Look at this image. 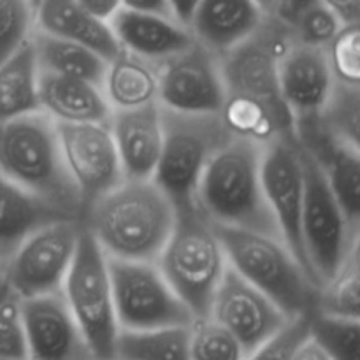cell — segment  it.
Instances as JSON below:
<instances>
[{
  "label": "cell",
  "mask_w": 360,
  "mask_h": 360,
  "mask_svg": "<svg viewBox=\"0 0 360 360\" xmlns=\"http://www.w3.org/2000/svg\"><path fill=\"white\" fill-rule=\"evenodd\" d=\"M294 41L313 48L326 49L333 42L343 23L340 18L320 0L306 6L288 21Z\"/></svg>",
  "instance_id": "obj_33"
},
{
  "label": "cell",
  "mask_w": 360,
  "mask_h": 360,
  "mask_svg": "<svg viewBox=\"0 0 360 360\" xmlns=\"http://www.w3.org/2000/svg\"><path fill=\"white\" fill-rule=\"evenodd\" d=\"M28 360L94 359L62 294L21 299Z\"/></svg>",
  "instance_id": "obj_17"
},
{
  "label": "cell",
  "mask_w": 360,
  "mask_h": 360,
  "mask_svg": "<svg viewBox=\"0 0 360 360\" xmlns=\"http://www.w3.org/2000/svg\"><path fill=\"white\" fill-rule=\"evenodd\" d=\"M0 357L28 360L21 299L7 285L0 290Z\"/></svg>",
  "instance_id": "obj_36"
},
{
  "label": "cell",
  "mask_w": 360,
  "mask_h": 360,
  "mask_svg": "<svg viewBox=\"0 0 360 360\" xmlns=\"http://www.w3.org/2000/svg\"><path fill=\"white\" fill-rule=\"evenodd\" d=\"M320 120L338 139L360 153V86L336 83Z\"/></svg>",
  "instance_id": "obj_31"
},
{
  "label": "cell",
  "mask_w": 360,
  "mask_h": 360,
  "mask_svg": "<svg viewBox=\"0 0 360 360\" xmlns=\"http://www.w3.org/2000/svg\"><path fill=\"white\" fill-rule=\"evenodd\" d=\"M269 14H278V0H257Z\"/></svg>",
  "instance_id": "obj_45"
},
{
  "label": "cell",
  "mask_w": 360,
  "mask_h": 360,
  "mask_svg": "<svg viewBox=\"0 0 360 360\" xmlns=\"http://www.w3.org/2000/svg\"><path fill=\"white\" fill-rule=\"evenodd\" d=\"M109 129L125 179H153L164 146L160 104L112 111Z\"/></svg>",
  "instance_id": "obj_19"
},
{
  "label": "cell",
  "mask_w": 360,
  "mask_h": 360,
  "mask_svg": "<svg viewBox=\"0 0 360 360\" xmlns=\"http://www.w3.org/2000/svg\"><path fill=\"white\" fill-rule=\"evenodd\" d=\"M39 2H41V0H32V4H34V7H37Z\"/></svg>",
  "instance_id": "obj_48"
},
{
  "label": "cell",
  "mask_w": 360,
  "mask_h": 360,
  "mask_svg": "<svg viewBox=\"0 0 360 360\" xmlns=\"http://www.w3.org/2000/svg\"><path fill=\"white\" fill-rule=\"evenodd\" d=\"M35 30L86 46L108 62L122 51L111 25L84 11L76 0H41L35 7Z\"/></svg>",
  "instance_id": "obj_23"
},
{
  "label": "cell",
  "mask_w": 360,
  "mask_h": 360,
  "mask_svg": "<svg viewBox=\"0 0 360 360\" xmlns=\"http://www.w3.org/2000/svg\"><path fill=\"white\" fill-rule=\"evenodd\" d=\"M326 4L343 25L360 23V0H320Z\"/></svg>",
  "instance_id": "obj_38"
},
{
  "label": "cell",
  "mask_w": 360,
  "mask_h": 360,
  "mask_svg": "<svg viewBox=\"0 0 360 360\" xmlns=\"http://www.w3.org/2000/svg\"><path fill=\"white\" fill-rule=\"evenodd\" d=\"M0 360H18V359H7V357H0Z\"/></svg>",
  "instance_id": "obj_49"
},
{
  "label": "cell",
  "mask_w": 360,
  "mask_h": 360,
  "mask_svg": "<svg viewBox=\"0 0 360 360\" xmlns=\"http://www.w3.org/2000/svg\"><path fill=\"white\" fill-rule=\"evenodd\" d=\"M262 186L280 238L313 281L301 234L304 169L297 139H280L264 148Z\"/></svg>",
  "instance_id": "obj_14"
},
{
  "label": "cell",
  "mask_w": 360,
  "mask_h": 360,
  "mask_svg": "<svg viewBox=\"0 0 360 360\" xmlns=\"http://www.w3.org/2000/svg\"><path fill=\"white\" fill-rule=\"evenodd\" d=\"M292 28L278 14H267L262 27L220 58L225 101L220 118L232 137L266 148L280 139H297L295 118L280 91L278 65Z\"/></svg>",
  "instance_id": "obj_1"
},
{
  "label": "cell",
  "mask_w": 360,
  "mask_h": 360,
  "mask_svg": "<svg viewBox=\"0 0 360 360\" xmlns=\"http://www.w3.org/2000/svg\"><path fill=\"white\" fill-rule=\"evenodd\" d=\"M199 4L200 0H167L171 16L186 28H190V23L195 16Z\"/></svg>",
  "instance_id": "obj_40"
},
{
  "label": "cell",
  "mask_w": 360,
  "mask_h": 360,
  "mask_svg": "<svg viewBox=\"0 0 360 360\" xmlns=\"http://www.w3.org/2000/svg\"><path fill=\"white\" fill-rule=\"evenodd\" d=\"M116 360H190V326L158 329H120Z\"/></svg>",
  "instance_id": "obj_28"
},
{
  "label": "cell",
  "mask_w": 360,
  "mask_h": 360,
  "mask_svg": "<svg viewBox=\"0 0 360 360\" xmlns=\"http://www.w3.org/2000/svg\"><path fill=\"white\" fill-rule=\"evenodd\" d=\"M309 336L330 360H360V322L309 313Z\"/></svg>",
  "instance_id": "obj_30"
},
{
  "label": "cell",
  "mask_w": 360,
  "mask_h": 360,
  "mask_svg": "<svg viewBox=\"0 0 360 360\" xmlns=\"http://www.w3.org/2000/svg\"><path fill=\"white\" fill-rule=\"evenodd\" d=\"M39 104L56 123H108L112 115L101 86L44 70L39 76Z\"/></svg>",
  "instance_id": "obj_22"
},
{
  "label": "cell",
  "mask_w": 360,
  "mask_h": 360,
  "mask_svg": "<svg viewBox=\"0 0 360 360\" xmlns=\"http://www.w3.org/2000/svg\"><path fill=\"white\" fill-rule=\"evenodd\" d=\"M108 266L120 329L192 326L195 319L172 290L157 262L108 257Z\"/></svg>",
  "instance_id": "obj_9"
},
{
  "label": "cell",
  "mask_w": 360,
  "mask_h": 360,
  "mask_svg": "<svg viewBox=\"0 0 360 360\" xmlns=\"http://www.w3.org/2000/svg\"><path fill=\"white\" fill-rule=\"evenodd\" d=\"M62 218L74 217L28 193L0 171V260L2 264H6L18 245L30 232L41 225Z\"/></svg>",
  "instance_id": "obj_24"
},
{
  "label": "cell",
  "mask_w": 360,
  "mask_h": 360,
  "mask_svg": "<svg viewBox=\"0 0 360 360\" xmlns=\"http://www.w3.org/2000/svg\"><path fill=\"white\" fill-rule=\"evenodd\" d=\"M190 360H246L241 343L211 316L190 326Z\"/></svg>",
  "instance_id": "obj_32"
},
{
  "label": "cell",
  "mask_w": 360,
  "mask_h": 360,
  "mask_svg": "<svg viewBox=\"0 0 360 360\" xmlns=\"http://www.w3.org/2000/svg\"><path fill=\"white\" fill-rule=\"evenodd\" d=\"M157 266L193 319L210 316L229 262L213 224L199 210L178 213Z\"/></svg>",
  "instance_id": "obj_6"
},
{
  "label": "cell",
  "mask_w": 360,
  "mask_h": 360,
  "mask_svg": "<svg viewBox=\"0 0 360 360\" xmlns=\"http://www.w3.org/2000/svg\"><path fill=\"white\" fill-rule=\"evenodd\" d=\"M292 360H330V357L326 354V350L309 336L308 340L299 347V350L295 352L294 359Z\"/></svg>",
  "instance_id": "obj_42"
},
{
  "label": "cell",
  "mask_w": 360,
  "mask_h": 360,
  "mask_svg": "<svg viewBox=\"0 0 360 360\" xmlns=\"http://www.w3.org/2000/svg\"><path fill=\"white\" fill-rule=\"evenodd\" d=\"M32 46L41 70L88 81L102 88L108 60L97 55L94 49L35 28L32 34Z\"/></svg>",
  "instance_id": "obj_27"
},
{
  "label": "cell",
  "mask_w": 360,
  "mask_h": 360,
  "mask_svg": "<svg viewBox=\"0 0 360 360\" xmlns=\"http://www.w3.org/2000/svg\"><path fill=\"white\" fill-rule=\"evenodd\" d=\"M39 76L30 37L0 63V123L41 111Z\"/></svg>",
  "instance_id": "obj_26"
},
{
  "label": "cell",
  "mask_w": 360,
  "mask_h": 360,
  "mask_svg": "<svg viewBox=\"0 0 360 360\" xmlns=\"http://www.w3.org/2000/svg\"><path fill=\"white\" fill-rule=\"evenodd\" d=\"M178 211L153 179H123L86 206L81 224L111 259L157 262Z\"/></svg>",
  "instance_id": "obj_2"
},
{
  "label": "cell",
  "mask_w": 360,
  "mask_h": 360,
  "mask_svg": "<svg viewBox=\"0 0 360 360\" xmlns=\"http://www.w3.org/2000/svg\"><path fill=\"white\" fill-rule=\"evenodd\" d=\"M326 53L336 83L360 86V23L343 25Z\"/></svg>",
  "instance_id": "obj_35"
},
{
  "label": "cell",
  "mask_w": 360,
  "mask_h": 360,
  "mask_svg": "<svg viewBox=\"0 0 360 360\" xmlns=\"http://www.w3.org/2000/svg\"><path fill=\"white\" fill-rule=\"evenodd\" d=\"M0 171L37 199L81 220L83 200L63 162L56 122L44 111L0 123Z\"/></svg>",
  "instance_id": "obj_3"
},
{
  "label": "cell",
  "mask_w": 360,
  "mask_h": 360,
  "mask_svg": "<svg viewBox=\"0 0 360 360\" xmlns=\"http://www.w3.org/2000/svg\"><path fill=\"white\" fill-rule=\"evenodd\" d=\"M62 295L91 355L97 359H115L120 327L112 302L108 255L84 227H81Z\"/></svg>",
  "instance_id": "obj_8"
},
{
  "label": "cell",
  "mask_w": 360,
  "mask_h": 360,
  "mask_svg": "<svg viewBox=\"0 0 360 360\" xmlns=\"http://www.w3.org/2000/svg\"><path fill=\"white\" fill-rule=\"evenodd\" d=\"M262 151L264 148L252 141L232 137L213 155L195 195L197 210L211 224L280 238L264 195Z\"/></svg>",
  "instance_id": "obj_4"
},
{
  "label": "cell",
  "mask_w": 360,
  "mask_h": 360,
  "mask_svg": "<svg viewBox=\"0 0 360 360\" xmlns=\"http://www.w3.org/2000/svg\"><path fill=\"white\" fill-rule=\"evenodd\" d=\"M90 360H116V359H97V357H94V359H90Z\"/></svg>",
  "instance_id": "obj_47"
},
{
  "label": "cell",
  "mask_w": 360,
  "mask_h": 360,
  "mask_svg": "<svg viewBox=\"0 0 360 360\" xmlns=\"http://www.w3.org/2000/svg\"><path fill=\"white\" fill-rule=\"evenodd\" d=\"M34 28L32 0H0V63L32 37Z\"/></svg>",
  "instance_id": "obj_34"
},
{
  "label": "cell",
  "mask_w": 360,
  "mask_h": 360,
  "mask_svg": "<svg viewBox=\"0 0 360 360\" xmlns=\"http://www.w3.org/2000/svg\"><path fill=\"white\" fill-rule=\"evenodd\" d=\"M81 227L77 218H62L30 232L4 264L7 287L20 299L62 294Z\"/></svg>",
  "instance_id": "obj_10"
},
{
  "label": "cell",
  "mask_w": 360,
  "mask_h": 360,
  "mask_svg": "<svg viewBox=\"0 0 360 360\" xmlns=\"http://www.w3.org/2000/svg\"><path fill=\"white\" fill-rule=\"evenodd\" d=\"M313 311L360 322V271L343 264L341 269L319 288Z\"/></svg>",
  "instance_id": "obj_29"
},
{
  "label": "cell",
  "mask_w": 360,
  "mask_h": 360,
  "mask_svg": "<svg viewBox=\"0 0 360 360\" xmlns=\"http://www.w3.org/2000/svg\"><path fill=\"white\" fill-rule=\"evenodd\" d=\"M345 264H348V266L355 267V269L360 271V227L354 232V234H352Z\"/></svg>",
  "instance_id": "obj_44"
},
{
  "label": "cell",
  "mask_w": 360,
  "mask_h": 360,
  "mask_svg": "<svg viewBox=\"0 0 360 360\" xmlns=\"http://www.w3.org/2000/svg\"><path fill=\"white\" fill-rule=\"evenodd\" d=\"M6 287V278H4V264L2 260H0V290Z\"/></svg>",
  "instance_id": "obj_46"
},
{
  "label": "cell",
  "mask_w": 360,
  "mask_h": 360,
  "mask_svg": "<svg viewBox=\"0 0 360 360\" xmlns=\"http://www.w3.org/2000/svg\"><path fill=\"white\" fill-rule=\"evenodd\" d=\"M227 262L236 273L276 302L287 316L315 309L319 287L288 250L283 239L241 227L213 224Z\"/></svg>",
  "instance_id": "obj_5"
},
{
  "label": "cell",
  "mask_w": 360,
  "mask_h": 360,
  "mask_svg": "<svg viewBox=\"0 0 360 360\" xmlns=\"http://www.w3.org/2000/svg\"><path fill=\"white\" fill-rule=\"evenodd\" d=\"M123 51L151 62H164L195 42L190 28L171 16L122 7L109 21Z\"/></svg>",
  "instance_id": "obj_21"
},
{
  "label": "cell",
  "mask_w": 360,
  "mask_h": 360,
  "mask_svg": "<svg viewBox=\"0 0 360 360\" xmlns=\"http://www.w3.org/2000/svg\"><path fill=\"white\" fill-rule=\"evenodd\" d=\"M304 169V202H302L301 234L306 260L316 287L329 281L347 260L350 229L340 202L327 185L322 169L302 146Z\"/></svg>",
  "instance_id": "obj_11"
},
{
  "label": "cell",
  "mask_w": 360,
  "mask_h": 360,
  "mask_svg": "<svg viewBox=\"0 0 360 360\" xmlns=\"http://www.w3.org/2000/svg\"><path fill=\"white\" fill-rule=\"evenodd\" d=\"M280 91L295 123L323 112L336 79L326 49L292 41L278 65Z\"/></svg>",
  "instance_id": "obj_18"
},
{
  "label": "cell",
  "mask_w": 360,
  "mask_h": 360,
  "mask_svg": "<svg viewBox=\"0 0 360 360\" xmlns=\"http://www.w3.org/2000/svg\"><path fill=\"white\" fill-rule=\"evenodd\" d=\"M102 91L112 111L155 104L158 102V63L122 49L108 62Z\"/></svg>",
  "instance_id": "obj_25"
},
{
  "label": "cell",
  "mask_w": 360,
  "mask_h": 360,
  "mask_svg": "<svg viewBox=\"0 0 360 360\" xmlns=\"http://www.w3.org/2000/svg\"><path fill=\"white\" fill-rule=\"evenodd\" d=\"M299 146L316 160L347 218L350 238L360 227V153L338 139L320 116L295 123Z\"/></svg>",
  "instance_id": "obj_16"
},
{
  "label": "cell",
  "mask_w": 360,
  "mask_h": 360,
  "mask_svg": "<svg viewBox=\"0 0 360 360\" xmlns=\"http://www.w3.org/2000/svg\"><path fill=\"white\" fill-rule=\"evenodd\" d=\"M225 101L220 56L199 42L158 63V104L186 115H218Z\"/></svg>",
  "instance_id": "obj_12"
},
{
  "label": "cell",
  "mask_w": 360,
  "mask_h": 360,
  "mask_svg": "<svg viewBox=\"0 0 360 360\" xmlns=\"http://www.w3.org/2000/svg\"><path fill=\"white\" fill-rule=\"evenodd\" d=\"M308 338L309 313L292 316L278 333H274L269 340L257 347L252 354L246 355V360H292L299 347Z\"/></svg>",
  "instance_id": "obj_37"
},
{
  "label": "cell",
  "mask_w": 360,
  "mask_h": 360,
  "mask_svg": "<svg viewBox=\"0 0 360 360\" xmlns=\"http://www.w3.org/2000/svg\"><path fill=\"white\" fill-rule=\"evenodd\" d=\"M210 316L241 343L246 355L269 340L290 320L283 309L231 266H227L211 302Z\"/></svg>",
  "instance_id": "obj_15"
},
{
  "label": "cell",
  "mask_w": 360,
  "mask_h": 360,
  "mask_svg": "<svg viewBox=\"0 0 360 360\" xmlns=\"http://www.w3.org/2000/svg\"><path fill=\"white\" fill-rule=\"evenodd\" d=\"M315 0H278V16L283 18L285 21H290L295 14L306 6L313 4Z\"/></svg>",
  "instance_id": "obj_43"
},
{
  "label": "cell",
  "mask_w": 360,
  "mask_h": 360,
  "mask_svg": "<svg viewBox=\"0 0 360 360\" xmlns=\"http://www.w3.org/2000/svg\"><path fill=\"white\" fill-rule=\"evenodd\" d=\"M122 4L123 7H127V9L144 11V13H157V14L171 16L167 0H122Z\"/></svg>",
  "instance_id": "obj_41"
},
{
  "label": "cell",
  "mask_w": 360,
  "mask_h": 360,
  "mask_svg": "<svg viewBox=\"0 0 360 360\" xmlns=\"http://www.w3.org/2000/svg\"><path fill=\"white\" fill-rule=\"evenodd\" d=\"M84 11L94 14L102 21H111V18L123 7L122 0H76Z\"/></svg>",
  "instance_id": "obj_39"
},
{
  "label": "cell",
  "mask_w": 360,
  "mask_h": 360,
  "mask_svg": "<svg viewBox=\"0 0 360 360\" xmlns=\"http://www.w3.org/2000/svg\"><path fill=\"white\" fill-rule=\"evenodd\" d=\"M56 129L63 162L86 210L125 179L109 122L56 123Z\"/></svg>",
  "instance_id": "obj_13"
},
{
  "label": "cell",
  "mask_w": 360,
  "mask_h": 360,
  "mask_svg": "<svg viewBox=\"0 0 360 360\" xmlns=\"http://www.w3.org/2000/svg\"><path fill=\"white\" fill-rule=\"evenodd\" d=\"M267 14L257 0H200L190 32L195 42L221 58L248 41Z\"/></svg>",
  "instance_id": "obj_20"
},
{
  "label": "cell",
  "mask_w": 360,
  "mask_h": 360,
  "mask_svg": "<svg viewBox=\"0 0 360 360\" xmlns=\"http://www.w3.org/2000/svg\"><path fill=\"white\" fill-rule=\"evenodd\" d=\"M162 122L164 146L153 181L167 193L178 213L197 210V186L204 169L232 134L220 115H186L162 108Z\"/></svg>",
  "instance_id": "obj_7"
}]
</instances>
